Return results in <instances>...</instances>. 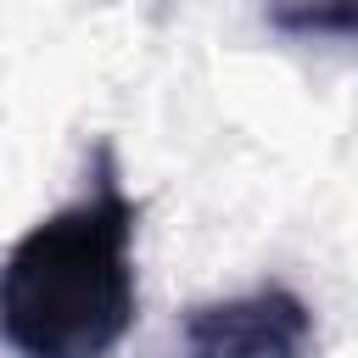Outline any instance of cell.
Masks as SVG:
<instances>
[{"mask_svg":"<svg viewBox=\"0 0 358 358\" xmlns=\"http://www.w3.org/2000/svg\"><path fill=\"white\" fill-rule=\"evenodd\" d=\"M140 196L117 145L95 140L78 196L28 224L0 257V341L17 358H112L140 313Z\"/></svg>","mask_w":358,"mask_h":358,"instance_id":"1","label":"cell"},{"mask_svg":"<svg viewBox=\"0 0 358 358\" xmlns=\"http://www.w3.org/2000/svg\"><path fill=\"white\" fill-rule=\"evenodd\" d=\"M179 358H319V319L285 280L190 302L179 319Z\"/></svg>","mask_w":358,"mask_h":358,"instance_id":"2","label":"cell"},{"mask_svg":"<svg viewBox=\"0 0 358 358\" xmlns=\"http://www.w3.org/2000/svg\"><path fill=\"white\" fill-rule=\"evenodd\" d=\"M268 22H280V28H352V11H330V17H313V11H274Z\"/></svg>","mask_w":358,"mask_h":358,"instance_id":"3","label":"cell"}]
</instances>
